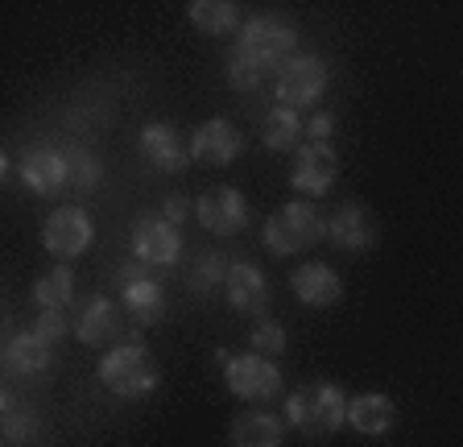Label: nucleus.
Listing matches in <instances>:
<instances>
[{
    "label": "nucleus",
    "mask_w": 463,
    "mask_h": 447,
    "mask_svg": "<svg viewBox=\"0 0 463 447\" xmlns=\"http://www.w3.org/2000/svg\"><path fill=\"white\" fill-rule=\"evenodd\" d=\"M298 50V30L281 17H252L241 25V46L228 62L232 88H257L269 71H281Z\"/></svg>",
    "instance_id": "f257e3e1"
},
{
    "label": "nucleus",
    "mask_w": 463,
    "mask_h": 447,
    "mask_svg": "<svg viewBox=\"0 0 463 447\" xmlns=\"http://www.w3.org/2000/svg\"><path fill=\"white\" fill-rule=\"evenodd\" d=\"M286 423L307 439H327L347 423V398L331 381H310L286 398Z\"/></svg>",
    "instance_id": "f03ea898"
},
{
    "label": "nucleus",
    "mask_w": 463,
    "mask_h": 447,
    "mask_svg": "<svg viewBox=\"0 0 463 447\" xmlns=\"http://www.w3.org/2000/svg\"><path fill=\"white\" fill-rule=\"evenodd\" d=\"M157 377H162V373H157L149 348H145L137 336L99 360V381L112 389L116 398H145V394L157 389Z\"/></svg>",
    "instance_id": "7ed1b4c3"
},
{
    "label": "nucleus",
    "mask_w": 463,
    "mask_h": 447,
    "mask_svg": "<svg viewBox=\"0 0 463 447\" xmlns=\"http://www.w3.org/2000/svg\"><path fill=\"white\" fill-rule=\"evenodd\" d=\"M323 233H327V224H323V212L315 204H302V199L298 204H281L265 224V249L278 257H289L298 249L318 244Z\"/></svg>",
    "instance_id": "20e7f679"
},
{
    "label": "nucleus",
    "mask_w": 463,
    "mask_h": 447,
    "mask_svg": "<svg viewBox=\"0 0 463 447\" xmlns=\"http://www.w3.org/2000/svg\"><path fill=\"white\" fill-rule=\"evenodd\" d=\"M273 88H278L281 108L302 112V108L318 104V96L327 91V62L318 59V54H294V59L278 71V83H273Z\"/></svg>",
    "instance_id": "39448f33"
},
{
    "label": "nucleus",
    "mask_w": 463,
    "mask_h": 447,
    "mask_svg": "<svg viewBox=\"0 0 463 447\" xmlns=\"http://www.w3.org/2000/svg\"><path fill=\"white\" fill-rule=\"evenodd\" d=\"M223 381L236 398L244 402H265L281 389V373L273 365V357H260V352H244V357H232L223 365Z\"/></svg>",
    "instance_id": "423d86ee"
},
{
    "label": "nucleus",
    "mask_w": 463,
    "mask_h": 447,
    "mask_svg": "<svg viewBox=\"0 0 463 447\" xmlns=\"http://www.w3.org/2000/svg\"><path fill=\"white\" fill-rule=\"evenodd\" d=\"M91 236H96V228H91V215L83 207H58L46 220V228H42V244H46V253H54L58 262H71V257L87 253Z\"/></svg>",
    "instance_id": "0eeeda50"
},
{
    "label": "nucleus",
    "mask_w": 463,
    "mask_h": 447,
    "mask_svg": "<svg viewBox=\"0 0 463 447\" xmlns=\"http://www.w3.org/2000/svg\"><path fill=\"white\" fill-rule=\"evenodd\" d=\"M194 215L203 220V228L215 236H236L249 228V199L236 186H212L203 191V199L194 204Z\"/></svg>",
    "instance_id": "6e6552de"
},
{
    "label": "nucleus",
    "mask_w": 463,
    "mask_h": 447,
    "mask_svg": "<svg viewBox=\"0 0 463 447\" xmlns=\"http://www.w3.org/2000/svg\"><path fill=\"white\" fill-rule=\"evenodd\" d=\"M133 253H137V262L162 270V265H174L183 257V236H178V228H174L170 220H162V215H145L133 233Z\"/></svg>",
    "instance_id": "1a4fd4ad"
},
{
    "label": "nucleus",
    "mask_w": 463,
    "mask_h": 447,
    "mask_svg": "<svg viewBox=\"0 0 463 447\" xmlns=\"http://www.w3.org/2000/svg\"><path fill=\"white\" fill-rule=\"evenodd\" d=\"M120 302L141 328L165 315V286L145 270H120Z\"/></svg>",
    "instance_id": "9d476101"
},
{
    "label": "nucleus",
    "mask_w": 463,
    "mask_h": 447,
    "mask_svg": "<svg viewBox=\"0 0 463 447\" xmlns=\"http://www.w3.org/2000/svg\"><path fill=\"white\" fill-rule=\"evenodd\" d=\"M21 183L33 195H58L71 183V157L54 146H33L21 157Z\"/></svg>",
    "instance_id": "9b49d317"
},
{
    "label": "nucleus",
    "mask_w": 463,
    "mask_h": 447,
    "mask_svg": "<svg viewBox=\"0 0 463 447\" xmlns=\"http://www.w3.org/2000/svg\"><path fill=\"white\" fill-rule=\"evenodd\" d=\"M241 149H244L241 128L232 125V120H223V117L199 125V128H194V137H191V157H199V162H207V166L236 162V157H241Z\"/></svg>",
    "instance_id": "f8f14e48"
},
{
    "label": "nucleus",
    "mask_w": 463,
    "mask_h": 447,
    "mask_svg": "<svg viewBox=\"0 0 463 447\" xmlns=\"http://www.w3.org/2000/svg\"><path fill=\"white\" fill-rule=\"evenodd\" d=\"M327 236L347 249V253H368L376 244V224H373V212L360 204H339L331 212V224H327Z\"/></svg>",
    "instance_id": "ddd939ff"
},
{
    "label": "nucleus",
    "mask_w": 463,
    "mask_h": 447,
    "mask_svg": "<svg viewBox=\"0 0 463 447\" xmlns=\"http://www.w3.org/2000/svg\"><path fill=\"white\" fill-rule=\"evenodd\" d=\"M294 186H298L302 195H327L331 183L339 178V157L331 146H307L298 149V157H294Z\"/></svg>",
    "instance_id": "4468645a"
},
{
    "label": "nucleus",
    "mask_w": 463,
    "mask_h": 447,
    "mask_svg": "<svg viewBox=\"0 0 463 447\" xmlns=\"http://www.w3.org/2000/svg\"><path fill=\"white\" fill-rule=\"evenodd\" d=\"M289 290L302 307H335L344 299V282H339V273L323 262H307L302 270H294L289 278Z\"/></svg>",
    "instance_id": "2eb2a0df"
},
{
    "label": "nucleus",
    "mask_w": 463,
    "mask_h": 447,
    "mask_svg": "<svg viewBox=\"0 0 463 447\" xmlns=\"http://www.w3.org/2000/svg\"><path fill=\"white\" fill-rule=\"evenodd\" d=\"M54 365V348L42 344L33 331H17L5 340V373L13 381H29V377H42V373Z\"/></svg>",
    "instance_id": "dca6fc26"
},
{
    "label": "nucleus",
    "mask_w": 463,
    "mask_h": 447,
    "mask_svg": "<svg viewBox=\"0 0 463 447\" xmlns=\"http://www.w3.org/2000/svg\"><path fill=\"white\" fill-rule=\"evenodd\" d=\"M141 154L145 162L154 166V170H162V175H183L186 166H191V149L178 141V133H174L170 125H145L141 128Z\"/></svg>",
    "instance_id": "f3484780"
},
{
    "label": "nucleus",
    "mask_w": 463,
    "mask_h": 447,
    "mask_svg": "<svg viewBox=\"0 0 463 447\" xmlns=\"http://www.w3.org/2000/svg\"><path fill=\"white\" fill-rule=\"evenodd\" d=\"M228 302L241 315H260L269 307V278L257 270L252 262H236L228 270V286H223Z\"/></svg>",
    "instance_id": "a211bd4d"
},
{
    "label": "nucleus",
    "mask_w": 463,
    "mask_h": 447,
    "mask_svg": "<svg viewBox=\"0 0 463 447\" xmlns=\"http://www.w3.org/2000/svg\"><path fill=\"white\" fill-rule=\"evenodd\" d=\"M397 423V406L385 394H360V398L347 402V427L360 431V435H385Z\"/></svg>",
    "instance_id": "6ab92c4d"
},
{
    "label": "nucleus",
    "mask_w": 463,
    "mask_h": 447,
    "mask_svg": "<svg viewBox=\"0 0 463 447\" xmlns=\"http://www.w3.org/2000/svg\"><path fill=\"white\" fill-rule=\"evenodd\" d=\"M286 427L269 410H249L232 423V447H281Z\"/></svg>",
    "instance_id": "aec40b11"
},
{
    "label": "nucleus",
    "mask_w": 463,
    "mask_h": 447,
    "mask_svg": "<svg viewBox=\"0 0 463 447\" xmlns=\"http://www.w3.org/2000/svg\"><path fill=\"white\" fill-rule=\"evenodd\" d=\"M116 331H120V319H116V307L104 299V294H96V299L83 302V315L75 319V336L83 344H104L112 340Z\"/></svg>",
    "instance_id": "412c9836"
},
{
    "label": "nucleus",
    "mask_w": 463,
    "mask_h": 447,
    "mask_svg": "<svg viewBox=\"0 0 463 447\" xmlns=\"http://www.w3.org/2000/svg\"><path fill=\"white\" fill-rule=\"evenodd\" d=\"M302 117L294 112V108H273L269 117H265V125H260V141H265V149H273V154H286V149H294L302 141Z\"/></svg>",
    "instance_id": "4be33fe9"
},
{
    "label": "nucleus",
    "mask_w": 463,
    "mask_h": 447,
    "mask_svg": "<svg viewBox=\"0 0 463 447\" xmlns=\"http://www.w3.org/2000/svg\"><path fill=\"white\" fill-rule=\"evenodd\" d=\"M186 13H191L194 30L212 33V38H223V33H232L241 25V9L232 0H194Z\"/></svg>",
    "instance_id": "5701e85b"
},
{
    "label": "nucleus",
    "mask_w": 463,
    "mask_h": 447,
    "mask_svg": "<svg viewBox=\"0 0 463 447\" xmlns=\"http://www.w3.org/2000/svg\"><path fill=\"white\" fill-rule=\"evenodd\" d=\"M75 299V273L71 265H54L50 273H42L38 282H33V302H38L42 311H62L71 307Z\"/></svg>",
    "instance_id": "b1692460"
},
{
    "label": "nucleus",
    "mask_w": 463,
    "mask_h": 447,
    "mask_svg": "<svg viewBox=\"0 0 463 447\" xmlns=\"http://www.w3.org/2000/svg\"><path fill=\"white\" fill-rule=\"evenodd\" d=\"M0 414H5L0 427H5V439H9V443H25V439L38 435V414H33L29 406H21L13 394L0 398Z\"/></svg>",
    "instance_id": "393cba45"
},
{
    "label": "nucleus",
    "mask_w": 463,
    "mask_h": 447,
    "mask_svg": "<svg viewBox=\"0 0 463 447\" xmlns=\"http://www.w3.org/2000/svg\"><path fill=\"white\" fill-rule=\"evenodd\" d=\"M228 270L232 265L223 262L220 253L199 257V265H194V273H191V290L194 294H215L220 286H228Z\"/></svg>",
    "instance_id": "a878e982"
},
{
    "label": "nucleus",
    "mask_w": 463,
    "mask_h": 447,
    "mask_svg": "<svg viewBox=\"0 0 463 447\" xmlns=\"http://www.w3.org/2000/svg\"><path fill=\"white\" fill-rule=\"evenodd\" d=\"M252 352H260V357H278V352H286V328H281L278 319H260L257 328H252Z\"/></svg>",
    "instance_id": "bb28decb"
},
{
    "label": "nucleus",
    "mask_w": 463,
    "mask_h": 447,
    "mask_svg": "<svg viewBox=\"0 0 463 447\" xmlns=\"http://www.w3.org/2000/svg\"><path fill=\"white\" fill-rule=\"evenodd\" d=\"M99 178H104V170H99V162L87 154V149L71 154V183H75L79 191H96Z\"/></svg>",
    "instance_id": "cd10ccee"
},
{
    "label": "nucleus",
    "mask_w": 463,
    "mask_h": 447,
    "mask_svg": "<svg viewBox=\"0 0 463 447\" xmlns=\"http://www.w3.org/2000/svg\"><path fill=\"white\" fill-rule=\"evenodd\" d=\"M33 336H38L42 344H50V348H54V344L62 340V336H67V319H62L58 311L38 315V323H33Z\"/></svg>",
    "instance_id": "c85d7f7f"
},
{
    "label": "nucleus",
    "mask_w": 463,
    "mask_h": 447,
    "mask_svg": "<svg viewBox=\"0 0 463 447\" xmlns=\"http://www.w3.org/2000/svg\"><path fill=\"white\" fill-rule=\"evenodd\" d=\"M335 133V117L331 112H315V117L307 120V137H310V146H327V137Z\"/></svg>",
    "instance_id": "c756f323"
},
{
    "label": "nucleus",
    "mask_w": 463,
    "mask_h": 447,
    "mask_svg": "<svg viewBox=\"0 0 463 447\" xmlns=\"http://www.w3.org/2000/svg\"><path fill=\"white\" fill-rule=\"evenodd\" d=\"M165 220H170L174 228H178V224L186 220V199H183V195H174V199H165Z\"/></svg>",
    "instance_id": "7c9ffc66"
}]
</instances>
